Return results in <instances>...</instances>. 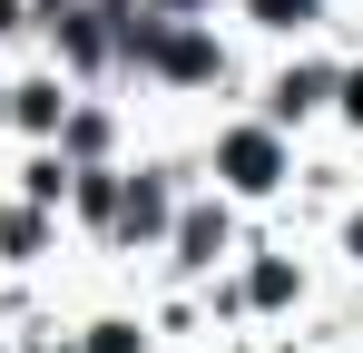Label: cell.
<instances>
[{
    "label": "cell",
    "mask_w": 363,
    "mask_h": 353,
    "mask_svg": "<svg viewBox=\"0 0 363 353\" xmlns=\"http://www.w3.org/2000/svg\"><path fill=\"white\" fill-rule=\"evenodd\" d=\"M275 167H285V157H275L265 128H236V138H226V176H236V186H275Z\"/></svg>",
    "instance_id": "cell-1"
},
{
    "label": "cell",
    "mask_w": 363,
    "mask_h": 353,
    "mask_svg": "<svg viewBox=\"0 0 363 353\" xmlns=\"http://www.w3.org/2000/svg\"><path fill=\"white\" fill-rule=\"evenodd\" d=\"M265 10H275V20H295V10H304V0H265Z\"/></svg>",
    "instance_id": "cell-7"
},
{
    "label": "cell",
    "mask_w": 363,
    "mask_h": 353,
    "mask_svg": "<svg viewBox=\"0 0 363 353\" xmlns=\"http://www.w3.org/2000/svg\"><path fill=\"white\" fill-rule=\"evenodd\" d=\"M314 99H324V79H314V69H295V79L275 89V108H285V118H295V108H314Z\"/></svg>",
    "instance_id": "cell-4"
},
{
    "label": "cell",
    "mask_w": 363,
    "mask_h": 353,
    "mask_svg": "<svg viewBox=\"0 0 363 353\" xmlns=\"http://www.w3.org/2000/svg\"><path fill=\"white\" fill-rule=\"evenodd\" d=\"M216 245H226V226H216V216H186V265H206Z\"/></svg>",
    "instance_id": "cell-3"
},
{
    "label": "cell",
    "mask_w": 363,
    "mask_h": 353,
    "mask_svg": "<svg viewBox=\"0 0 363 353\" xmlns=\"http://www.w3.org/2000/svg\"><path fill=\"white\" fill-rule=\"evenodd\" d=\"M89 353H138V334H128V324H99V344Z\"/></svg>",
    "instance_id": "cell-6"
},
{
    "label": "cell",
    "mask_w": 363,
    "mask_h": 353,
    "mask_svg": "<svg viewBox=\"0 0 363 353\" xmlns=\"http://www.w3.org/2000/svg\"><path fill=\"white\" fill-rule=\"evenodd\" d=\"M128 226H167V186H128Z\"/></svg>",
    "instance_id": "cell-2"
},
{
    "label": "cell",
    "mask_w": 363,
    "mask_h": 353,
    "mask_svg": "<svg viewBox=\"0 0 363 353\" xmlns=\"http://www.w3.org/2000/svg\"><path fill=\"white\" fill-rule=\"evenodd\" d=\"M20 118L30 128H60V89H20Z\"/></svg>",
    "instance_id": "cell-5"
},
{
    "label": "cell",
    "mask_w": 363,
    "mask_h": 353,
    "mask_svg": "<svg viewBox=\"0 0 363 353\" xmlns=\"http://www.w3.org/2000/svg\"><path fill=\"white\" fill-rule=\"evenodd\" d=\"M344 99H354V118H363V79H344Z\"/></svg>",
    "instance_id": "cell-8"
}]
</instances>
